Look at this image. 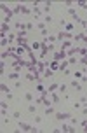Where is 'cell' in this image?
<instances>
[{"label": "cell", "instance_id": "8992f818", "mask_svg": "<svg viewBox=\"0 0 87 133\" xmlns=\"http://www.w3.org/2000/svg\"><path fill=\"white\" fill-rule=\"evenodd\" d=\"M64 58H66V53H64L63 49H61L59 53H56V54H54V60H56V61H63Z\"/></svg>", "mask_w": 87, "mask_h": 133}, {"label": "cell", "instance_id": "f1b7e54d", "mask_svg": "<svg viewBox=\"0 0 87 133\" xmlns=\"http://www.w3.org/2000/svg\"><path fill=\"white\" fill-rule=\"evenodd\" d=\"M31 47H33V49H40V47H42V44H38V42H33V44H31Z\"/></svg>", "mask_w": 87, "mask_h": 133}, {"label": "cell", "instance_id": "6da1fadb", "mask_svg": "<svg viewBox=\"0 0 87 133\" xmlns=\"http://www.w3.org/2000/svg\"><path fill=\"white\" fill-rule=\"evenodd\" d=\"M17 128L23 130V131H31V133H37L38 131V128H35V126H31L28 123H17Z\"/></svg>", "mask_w": 87, "mask_h": 133}, {"label": "cell", "instance_id": "836d02e7", "mask_svg": "<svg viewBox=\"0 0 87 133\" xmlns=\"http://www.w3.org/2000/svg\"><path fill=\"white\" fill-rule=\"evenodd\" d=\"M80 103H82V105H87V98L82 96V98H80Z\"/></svg>", "mask_w": 87, "mask_h": 133}, {"label": "cell", "instance_id": "ffe728a7", "mask_svg": "<svg viewBox=\"0 0 87 133\" xmlns=\"http://www.w3.org/2000/svg\"><path fill=\"white\" fill-rule=\"evenodd\" d=\"M72 88H75V89H82V88H80V82H78V81H72Z\"/></svg>", "mask_w": 87, "mask_h": 133}, {"label": "cell", "instance_id": "7c38bea8", "mask_svg": "<svg viewBox=\"0 0 87 133\" xmlns=\"http://www.w3.org/2000/svg\"><path fill=\"white\" fill-rule=\"evenodd\" d=\"M58 88H59V84H58V82H54V84H51V86H49V89H47V91H49V93H54Z\"/></svg>", "mask_w": 87, "mask_h": 133}, {"label": "cell", "instance_id": "2e32d148", "mask_svg": "<svg viewBox=\"0 0 87 133\" xmlns=\"http://www.w3.org/2000/svg\"><path fill=\"white\" fill-rule=\"evenodd\" d=\"M7 32H9V25L7 23H2V35H5Z\"/></svg>", "mask_w": 87, "mask_h": 133}, {"label": "cell", "instance_id": "5b68a950", "mask_svg": "<svg viewBox=\"0 0 87 133\" xmlns=\"http://www.w3.org/2000/svg\"><path fill=\"white\" fill-rule=\"evenodd\" d=\"M61 130H63V131H66V133H73V131H75L73 124H66V123H63V124H61Z\"/></svg>", "mask_w": 87, "mask_h": 133}, {"label": "cell", "instance_id": "ac0fdd59", "mask_svg": "<svg viewBox=\"0 0 87 133\" xmlns=\"http://www.w3.org/2000/svg\"><path fill=\"white\" fill-rule=\"evenodd\" d=\"M49 95H51V100H52L54 103H58V102H59V96H58V95H54V93H49Z\"/></svg>", "mask_w": 87, "mask_h": 133}, {"label": "cell", "instance_id": "5bb4252c", "mask_svg": "<svg viewBox=\"0 0 87 133\" xmlns=\"http://www.w3.org/2000/svg\"><path fill=\"white\" fill-rule=\"evenodd\" d=\"M45 40H47L49 44H54V42L58 40V37H54V35H49V37H47V39H45Z\"/></svg>", "mask_w": 87, "mask_h": 133}, {"label": "cell", "instance_id": "74e56055", "mask_svg": "<svg viewBox=\"0 0 87 133\" xmlns=\"http://www.w3.org/2000/svg\"><path fill=\"white\" fill-rule=\"evenodd\" d=\"M85 77H87V75H85Z\"/></svg>", "mask_w": 87, "mask_h": 133}, {"label": "cell", "instance_id": "3957f363", "mask_svg": "<svg viewBox=\"0 0 87 133\" xmlns=\"http://www.w3.org/2000/svg\"><path fill=\"white\" fill-rule=\"evenodd\" d=\"M14 12H21V14H31V9L25 7L23 4H17V5H16V9H14Z\"/></svg>", "mask_w": 87, "mask_h": 133}, {"label": "cell", "instance_id": "f546056e", "mask_svg": "<svg viewBox=\"0 0 87 133\" xmlns=\"http://www.w3.org/2000/svg\"><path fill=\"white\" fill-rule=\"evenodd\" d=\"M45 114H54V109H52V105H51V107H47V109H45Z\"/></svg>", "mask_w": 87, "mask_h": 133}, {"label": "cell", "instance_id": "d6986e66", "mask_svg": "<svg viewBox=\"0 0 87 133\" xmlns=\"http://www.w3.org/2000/svg\"><path fill=\"white\" fill-rule=\"evenodd\" d=\"M73 26H75L73 23H66V25H64V28H66V32H70V33H72V30H73Z\"/></svg>", "mask_w": 87, "mask_h": 133}, {"label": "cell", "instance_id": "484cf974", "mask_svg": "<svg viewBox=\"0 0 87 133\" xmlns=\"http://www.w3.org/2000/svg\"><path fill=\"white\" fill-rule=\"evenodd\" d=\"M25 98H26L28 102H31V100H33V95H31V93H26V95H25Z\"/></svg>", "mask_w": 87, "mask_h": 133}, {"label": "cell", "instance_id": "44dd1931", "mask_svg": "<svg viewBox=\"0 0 87 133\" xmlns=\"http://www.w3.org/2000/svg\"><path fill=\"white\" fill-rule=\"evenodd\" d=\"M78 54H82V56H87V47H78Z\"/></svg>", "mask_w": 87, "mask_h": 133}, {"label": "cell", "instance_id": "d6a6232c", "mask_svg": "<svg viewBox=\"0 0 87 133\" xmlns=\"http://www.w3.org/2000/svg\"><path fill=\"white\" fill-rule=\"evenodd\" d=\"M59 91L64 93V91H66V86H64V84H59Z\"/></svg>", "mask_w": 87, "mask_h": 133}, {"label": "cell", "instance_id": "d4e9b609", "mask_svg": "<svg viewBox=\"0 0 87 133\" xmlns=\"http://www.w3.org/2000/svg\"><path fill=\"white\" fill-rule=\"evenodd\" d=\"M77 5H78L80 9H87V4H85V2H77Z\"/></svg>", "mask_w": 87, "mask_h": 133}, {"label": "cell", "instance_id": "e0dca14e", "mask_svg": "<svg viewBox=\"0 0 87 133\" xmlns=\"http://www.w3.org/2000/svg\"><path fill=\"white\" fill-rule=\"evenodd\" d=\"M70 46H72V42H70V40H64V42H63V51L70 49Z\"/></svg>", "mask_w": 87, "mask_h": 133}, {"label": "cell", "instance_id": "8d00e7d4", "mask_svg": "<svg viewBox=\"0 0 87 133\" xmlns=\"http://www.w3.org/2000/svg\"><path fill=\"white\" fill-rule=\"evenodd\" d=\"M82 114H84V116H87V107H84V109H82Z\"/></svg>", "mask_w": 87, "mask_h": 133}, {"label": "cell", "instance_id": "1f68e13d", "mask_svg": "<svg viewBox=\"0 0 87 133\" xmlns=\"http://www.w3.org/2000/svg\"><path fill=\"white\" fill-rule=\"evenodd\" d=\"M68 63H70V65H75V63H77V60H75V56H72V58L68 60Z\"/></svg>", "mask_w": 87, "mask_h": 133}, {"label": "cell", "instance_id": "83f0119b", "mask_svg": "<svg viewBox=\"0 0 87 133\" xmlns=\"http://www.w3.org/2000/svg\"><path fill=\"white\" fill-rule=\"evenodd\" d=\"M37 89H38L40 93H44V91H45V89H44V86H42V82H38V84H37Z\"/></svg>", "mask_w": 87, "mask_h": 133}, {"label": "cell", "instance_id": "4dcf8cb0", "mask_svg": "<svg viewBox=\"0 0 87 133\" xmlns=\"http://www.w3.org/2000/svg\"><path fill=\"white\" fill-rule=\"evenodd\" d=\"M80 124H82V128H84V131H87V119H84V121H82Z\"/></svg>", "mask_w": 87, "mask_h": 133}, {"label": "cell", "instance_id": "9a60e30c", "mask_svg": "<svg viewBox=\"0 0 87 133\" xmlns=\"http://www.w3.org/2000/svg\"><path fill=\"white\" fill-rule=\"evenodd\" d=\"M0 89H2V93H5V95H11V91H9V88L2 82V86H0Z\"/></svg>", "mask_w": 87, "mask_h": 133}, {"label": "cell", "instance_id": "8fae6325", "mask_svg": "<svg viewBox=\"0 0 87 133\" xmlns=\"http://www.w3.org/2000/svg\"><path fill=\"white\" fill-rule=\"evenodd\" d=\"M25 79H26V81H30V82H31V81H35V82H37V77H35V74H31V72L25 75Z\"/></svg>", "mask_w": 87, "mask_h": 133}, {"label": "cell", "instance_id": "e575fe53", "mask_svg": "<svg viewBox=\"0 0 87 133\" xmlns=\"http://www.w3.org/2000/svg\"><path fill=\"white\" fill-rule=\"evenodd\" d=\"M37 26H38V28H40V30H45V23H38V25H37Z\"/></svg>", "mask_w": 87, "mask_h": 133}, {"label": "cell", "instance_id": "4316f807", "mask_svg": "<svg viewBox=\"0 0 87 133\" xmlns=\"http://www.w3.org/2000/svg\"><path fill=\"white\" fill-rule=\"evenodd\" d=\"M80 63H82L84 67H87V56H82V60H80Z\"/></svg>", "mask_w": 87, "mask_h": 133}, {"label": "cell", "instance_id": "277c9868", "mask_svg": "<svg viewBox=\"0 0 87 133\" xmlns=\"http://www.w3.org/2000/svg\"><path fill=\"white\" fill-rule=\"evenodd\" d=\"M72 117V114H68V112H58L56 114V119L58 121H66V119H70Z\"/></svg>", "mask_w": 87, "mask_h": 133}, {"label": "cell", "instance_id": "d590c367", "mask_svg": "<svg viewBox=\"0 0 87 133\" xmlns=\"http://www.w3.org/2000/svg\"><path fill=\"white\" fill-rule=\"evenodd\" d=\"M0 109H5V110H7V103H5L4 100H2V103H0Z\"/></svg>", "mask_w": 87, "mask_h": 133}, {"label": "cell", "instance_id": "7a4b0ae2", "mask_svg": "<svg viewBox=\"0 0 87 133\" xmlns=\"http://www.w3.org/2000/svg\"><path fill=\"white\" fill-rule=\"evenodd\" d=\"M0 7H2V11L5 12V21H2V23H9V19L12 18V12H14V11H11V9H9L4 2H2V5H0Z\"/></svg>", "mask_w": 87, "mask_h": 133}, {"label": "cell", "instance_id": "cb8c5ba5", "mask_svg": "<svg viewBox=\"0 0 87 133\" xmlns=\"http://www.w3.org/2000/svg\"><path fill=\"white\" fill-rule=\"evenodd\" d=\"M44 75H45V77H51V75H52V70H51V68H45V72H44Z\"/></svg>", "mask_w": 87, "mask_h": 133}, {"label": "cell", "instance_id": "30bf717a", "mask_svg": "<svg viewBox=\"0 0 87 133\" xmlns=\"http://www.w3.org/2000/svg\"><path fill=\"white\" fill-rule=\"evenodd\" d=\"M49 68H51L52 72H54V70H59V61H56V60H54L52 63H49Z\"/></svg>", "mask_w": 87, "mask_h": 133}, {"label": "cell", "instance_id": "9c48e42d", "mask_svg": "<svg viewBox=\"0 0 87 133\" xmlns=\"http://www.w3.org/2000/svg\"><path fill=\"white\" fill-rule=\"evenodd\" d=\"M0 39H2V40H0V46H2V49H4V47H7V44H9V37L2 35Z\"/></svg>", "mask_w": 87, "mask_h": 133}, {"label": "cell", "instance_id": "4fadbf2b", "mask_svg": "<svg viewBox=\"0 0 87 133\" xmlns=\"http://www.w3.org/2000/svg\"><path fill=\"white\" fill-rule=\"evenodd\" d=\"M68 65H70L68 61H64V60H63V61H61V65H59V70H61V72H64V70H66V67H68Z\"/></svg>", "mask_w": 87, "mask_h": 133}, {"label": "cell", "instance_id": "603a6c76", "mask_svg": "<svg viewBox=\"0 0 87 133\" xmlns=\"http://www.w3.org/2000/svg\"><path fill=\"white\" fill-rule=\"evenodd\" d=\"M28 112H30V114H35V112H37V107H35V105H30V107H28Z\"/></svg>", "mask_w": 87, "mask_h": 133}, {"label": "cell", "instance_id": "52a82bcc", "mask_svg": "<svg viewBox=\"0 0 87 133\" xmlns=\"http://www.w3.org/2000/svg\"><path fill=\"white\" fill-rule=\"evenodd\" d=\"M58 39H73V35H72L70 32H59Z\"/></svg>", "mask_w": 87, "mask_h": 133}, {"label": "cell", "instance_id": "ba28073f", "mask_svg": "<svg viewBox=\"0 0 87 133\" xmlns=\"http://www.w3.org/2000/svg\"><path fill=\"white\" fill-rule=\"evenodd\" d=\"M66 12H68V14H70V16L73 18V19H75V21H80V19H78V16H77V12H75V9H73V7H70V9H68Z\"/></svg>", "mask_w": 87, "mask_h": 133}, {"label": "cell", "instance_id": "7402d4cb", "mask_svg": "<svg viewBox=\"0 0 87 133\" xmlns=\"http://www.w3.org/2000/svg\"><path fill=\"white\" fill-rule=\"evenodd\" d=\"M9 79H19V72H12V74H9Z\"/></svg>", "mask_w": 87, "mask_h": 133}]
</instances>
